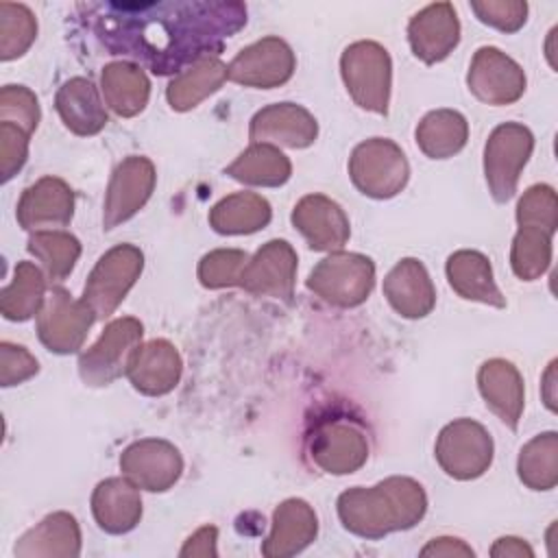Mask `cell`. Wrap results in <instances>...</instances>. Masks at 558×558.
<instances>
[{
    "mask_svg": "<svg viewBox=\"0 0 558 558\" xmlns=\"http://www.w3.org/2000/svg\"><path fill=\"white\" fill-rule=\"evenodd\" d=\"M78 11L111 54L131 57L159 76L218 57L225 41L246 26V4L235 0L89 2Z\"/></svg>",
    "mask_w": 558,
    "mask_h": 558,
    "instance_id": "6da1fadb",
    "label": "cell"
},
{
    "mask_svg": "<svg viewBox=\"0 0 558 558\" xmlns=\"http://www.w3.org/2000/svg\"><path fill=\"white\" fill-rule=\"evenodd\" d=\"M342 527L360 538L379 541L414 527L427 512L425 488L405 475H390L375 486H353L338 495Z\"/></svg>",
    "mask_w": 558,
    "mask_h": 558,
    "instance_id": "7a4b0ae2",
    "label": "cell"
},
{
    "mask_svg": "<svg viewBox=\"0 0 558 558\" xmlns=\"http://www.w3.org/2000/svg\"><path fill=\"white\" fill-rule=\"evenodd\" d=\"M340 76L360 109L386 116L392 87V59L371 39L349 44L340 54Z\"/></svg>",
    "mask_w": 558,
    "mask_h": 558,
    "instance_id": "3957f363",
    "label": "cell"
},
{
    "mask_svg": "<svg viewBox=\"0 0 558 558\" xmlns=\"http://www.w3.org/2000/svg\"><path fill=\"white\" fill-rule=\"evenodd\" d=\"M307 458L329 475H349L368 460V436L351 416H320L307 432Z\"/></svg>",
    "mask_w": 558,
    "mask_h": 558,
    "instance_id": "277c9868",
    "label": "cell"
},
{
    "mask_svg": "<svg viewBox=\"0 0 558 558\" xmlns=\"http://www.w3.org/2000/svg\"><path fill=\"white\" fill-rule=\"evenodd\" d=\"M305 286L333 307H357L375 286V264L362 253L333 251L312 268Z\"/></svg>",
    "mask_w": 558,
    "mask_h": 558,
    "instance_id": "5b68a950",
    "label": "cell"
},
{
    "mask_svg": "<svg viewBox=\"0 0 558 558\" xmlns=\"http://www.w3.org/2000/svg\"><path fill=\"white\" fill-rule=\"evenodd\" d=\"M351 183L368 198L397 196L410 179V163L401 146L388 137L360 142L349 157Z\"/></svg>",
    "mask_w": 558,
    "mask_h": 558,
    "instance_id": "8992f818",
    "label": "cell"
},
{
    "mask_svg": "<svg viewBox=\"0 0 558 558\" xmlns=\"http://www.w3.org/2000/svg\"><path fill=\"white\" fill-rule=\"evenodd\" d=\"M142 270L144 253L135 244H116L98 257L81 296L94 310L96 320H105L118 310Z\"/></svg>",
    "mask_w": 558,
    "mask_h": 558,
    "instance_id": "52a82bcc",
    "label": "cell"
},
{
    "mask_svg": "<svg viewBox=\"0 0 558 558\" xmlns=\"http://www.w3.org/2000/svg\"><path fill=\"white\" fill-rule=\"evenodd\" d=\"M534 150V135L521 122L495 126L484 144V177L490 196L508 203L517 194L523 168Z\"/></svg>",
    "mask_w": 558,
    "mask_h": 558,
    "instance_id": "ba28073f",
    "label": "cell"
},
{
    "mask_svg": "<svg viewBox=\"0 0 558 558\" xmlns=\"http://www.w3.org/2000/svg\"><path fill=\"white\" fill-rule=\"evenodd\" d=\"M144 325L135 316H120L105 325L100 338L78 355V375L87 386H109L126 375V366L142 344Z\"/></svg>",
    "mask_w": 558,
    "mask_h": 558,
    "instance_id": "9c48e42d",
    "label": "cell"
},
{
    "mask_svg": "<svg viewBox=\"0 0 558 558\" xmlns=\"http://www.w3.org/2000/svg\"><path fill=\"white\" fill-rule=\"evenodd\" d=\"M434 456L449 477L469 482L482 477L490 469L495 442L482 423L462 416L438 432Z\"/></svg>",
    "mask_w": 558,
    "mask_h": 558,
    "instance_id": "30bf717a",
    "label": "cell"
},
{
    "mask_svg": "<svg viewBox=\"0 0 558 558\" xmlns=\"http://www.w3.org/2000/svg\"><path fill=\"white\" fill-rule=\"evenodd\" d=\"M94 323L96 314L83 299H74L65 288L54 286L37 314V338L48 351L70 355L83 347Z\"/></svg>",
    "mask_w": 558,
    "mask_h": 558,
    "instance_id": "8fae6325",
    "label": "cell"
},
{
    "mask_svg": "<svg viewBox=\"0 0 558 558\" xmlns=\"http://www.w3.org/2000/svg\"><path fill=\"white\" fill-rule=\"evenodd\" d=\"M296 57L288 41L268 35L242 48L227 65V78L255 89H272L292 78Z\"/></svg>",
    "mask_w": 558,
    "mask_h": 558,
    "instance_id": "7c38bea8",
    "label": "cell"
},
{
    "mask_svg": "<svg viewBox=\"0 0 558 558\" xmlns=\"http://www.w3.org/2000/svg\"><path fill=\"white\" fill-rule=\"evenodd\" d=\"M157 183L155 163L144 155L124 157L107 185L102 203V229L111 231L131 220L153 196Z\"/></svg>",
    "mask_w": 558,
    "mask_h": 558,
    "instance_id": "4fadbf2b",
    "label": "cell"
},
{
    "mask_svg": "<svg viewBox=\"0 0 558 558\" xmlns=\"http://www.w3.org/2000/svg\"><path fill=\"white\" fill-rule=\"evenodd\" d=\"M469 92L493 107H504L517 102L525 94V72L523 68L495 46H482L475 50L469 72Z\"/></svg>",
    "mask_w": 558,
    "mask_h": 558,
    "instance_id": "5bb4252c",
    "label": "cell"
},
{
    "mask_svg": "<svg viewBox=\"0 0 558 558\" xmlns=\"http://www.w3.org/2000/svg\"><path fill=\"white\" fill-rule=\"evenodd\" d=\"M120 471L140 490L166 493L183 473V456L170 440L140 438L120 453Z\"/></svg>",
    "mask_w": 558,
    "mask_h": 558,
    "instance_id": "9a60e30c",
    "label": "cell"
},
{
    "mask_svg": "<svg viewBox=\"0 0 558 558\" xmlns=\"http://www.w3.org/2000/svg\"><path fill=\"white\" fill-rule=\"evenodd\" d=\"M296 266L299 257L288 240H268L248 257L240 277V288L255 296H272L290 303L294 296Z\"/></svg>",
    "mask_w": 558,
    "mask_h": 558,
    "instance_id": "2e32d148",
    "label": "cell"
},
{
    "mask_svg": "<svg viewBox=\"0 0 558 558\" xmlns=\"http://www.w3.org/2000/svg\"><path fill=\"white\" fill-rule=\"evenodd\" d=\"M74 192L59 177H41L31 183L15 207L17 225L24 231H52L72 222Z\"/></svg>",
    "mask_w": 558,
    "mask_h": 558,
    "instance_id": "e0dca14e",
    "label": "cell"
},
{
    "mask_svg": "<svg viewBox=\"0 0 558 558\" xmlns=\"http://www.w3.org/2000/svg\"><path fill=\"white\" fill-rule=\"evenodd\" d=\"M318 137L316 118L296 102H272L262 107L248 124L251 144H272L283 148H307Z\"/></svg>",
    "mask_w": 558,
    "mask_h": 558,
    "instance_id": "ac0fdd59",
    "label": "cell"
},
{
    "mask_svg": "<svg viewBox=\"0 0 558 558\" xmlns=\"http://www.w3.org/2000/svg\"><path fill=\"white\" fill-rule=\"evenodd\" d=\"M290 220L312 251H342L351 235L349 216L325 194H305L294 205Z\"/></svg>",
    "mask_w": 558,
    "mask_h": 558,
    "instance_id": "d6986e66",
    "label": "cell"
},
{
    "mask_svg": "<svg viewBox=\"0 0 558 558\" xmlns=\"http://www.w3.org/2000/svg\"><path fill=\"white\" fill-rule=\"evenodd\" d=\"M408 41L416 59L427 65L445 61L460 44V20L451 2H434L408 22Z\"/></svg>",
    "mask_w": 558,
    "mask_h": 558,
    "instance_id": "ffe728a7",
    "label": "cell"
},
{
    "mask_svg": "<svg viewBox=\"0 0 558 558\" xmlns=\"http://www.w3.org/2000/svg\"><path fill=\"white\" fill-rule=\"evenodd\" d=\"M183 373V360L170 340L155 338L142 342L133 353L126 377L131 386L148 397H161L177 388Z\"/></svg>",
    "mask_w": 558,
    "mask_h": 558,
    "instance_id": "44dd1931",
    "label": "cell"
},
{
    "mask_svg": "<svg viewBox=\"0 0 558 558\" xmlns=\"http://www.w3.org/2000/svg\"><path fill=\"white\" fill-rule=\"evenodd\" d=\"M384 296L390 307L410 320L425 318L436 305V288L425 268L416 257L399 259L384 277Z\"/></svg>",
    "mask_w": 558,
    "mask_h": 558,
    "instance_id": "7402d4cb",
    "label": "cell"
},
{
    "mask_svg": "<svg viewBox=\"0 0 558 558\" xmlns=\"http://www.w3.org/2000/svg\"><path fill=\"white\" fill-rule=\"evenodd\" d=\"M318 536V517L314 508L299 497L283 499L272 512L270 534L262 543V556L288 558L307 549Z\"/></svg>",
    "mask_w": 558,
    "mask_h": 558,
    "instance_id": "603a6c76",
    "label": "cell"
},
{
    "mask_svg": "<svg viewBox=\"0 0 558 558\" xmlns=\"http://www.w3.org/2000/svg\"><path fill=\"white\" fill-rule=\"evenodd\" d=\"M81 527L74 514L57 510L26 530L13 554L17 558H76L81 554Z\"/></svg>",
    "mask_w": 558,
    "mask_h": 558,
    "instance_id": "cb8c5ba5",
    "label": "cell"
},
{
    "mask_svg": "<svg viewBox=\"0 0 558 558\" xmlns=\"http://www.w3.org/2000/svg\"><path fill=\"white\" fill-rule=\"evenodd\" d=\"M477 388L486 408L510 429H517L525 408V386L519 368L504 357L486 360L477 371Z\"/></svg>",
    "mask_w": 558,
    "mask_h": 558,
    "instance_id": "d4e9b609",
    "label": "cell"
},
{
    "mask_svg": "<svg viewBox=\"0 0 558 558\" xmlns=\"http://www.w3.org/2000/svg\"><path fill=\"white\" fill-rule=\"evenodd\" d=\"M140 488L122 477H107L92 493V514L98 527L107 534H126L142 521Z\"/></svg>",
    "mask_w": 558,
    "mask_h": 558,
    "instance_id": "484cf974",
    "label": "cell"
},
{
    "mask_svg": "<svg viewBox=\"0 0 558 558\" xmlns=\"http://www.w3.org/2000/svg\"><path fill=\"white\" fill-rule=\"evenodd\" d=\"M54 109L68 131L81 137L100 133L107 122L105 100L98 94V87L83 76L68 78L54 96Z\"/></svg>",
    "mask_w": 558,
    "mask_h": 558,
    "instance_id": "4316f807",
    "label": "cell"
},
{
    "mask_svg": "<svg viewBox=\"0 0 558 558\" xmlns=\"http://www.w3.org/2000/svg\"><path fill=\"white\" fill-rule=\"evenodd\" d=\"M445 275L460 299L477 301L490 307H506V296L493 277L490 259L471 248H460L447 257Z\"/></svg>",
    "mask_w": 558,
    "mask_h": 558,
    "instance_id": "83f0119b",
    "label": "cell"
},
{
    "mask_svg": "<svg viewBox=\"0 0 558 558\" xmlns=\"http://www.w3.org/2000/svg\"><path fill=\"white\" fill-rule=\"evenodd\" d=\"M100 92L105 105L120 118L142 113L150 98V81L140 63L111 61L102 68Z\"/></svg>",
    "mask_w": 558,
    "mask_h": 558,
    "instance_id": "f1b7e54d",
    "label": "cell"
},
{
    "mask_svg": "<svg viewBox=\"0 0 558 558\" xmlns=\"http://www.w3.org/2000/svg\"><path fill=\"white\" fill-rule=\"evenodd\" d=\"M270 203L257 192H233L209 209V227L220 235H248L268 227Z\"/></svg>",
    "mask_w": 558,
    "mask_h": 558,
    "instance_id": "f546056e",
    "label": "cell"
},
{
    "mask_svg": "<svg viewBox=\"0 0 558 558\" xmlns=\"http://www.w3.org/2000/svg\"><path fill=\"white\" fill-rule=\"evenodd\" d=\"M414 137L425 157L449 159L466 146L469 122L456 109H434L421 118Z\"/></svg>",
    "mask_w": 558,
    "mask_h": 558,
    "instance_id": "4dcf8cb0",
    "label": "cell"
},
{
    "mask_svg": "<svg viewBox=\"0 0 558 558\" xmlns=\"http://www.w3.org/2000/svg\"><path fill=\"white\" fill-rule=\"evenodd\" d=\"M225 174L253 187H279L292 174L290 159L272 144H251L227 168Z\"/></svg>",
    "mask_w": 558,
    "mask_h": 558,
    "instance_id": "1f68e13d",
    "label": "cell"
},
{
    "mask_svg": "<svg viewBox=\"0 0 558 558\" xmlns=\"http://www.w3.org/2000/svg\"><path fill=\"white\" fill-rule=\"evenodd\" d=\"M225 81L227 63L220 57H209L177 74L166 87V100L174 111H190L216 94Z\"/></svg>",
    "mask_w": 558,
    "mask_h": 558,
    "instance_id": "d6a6232c",
    "label": "cell"
},
{
    "mask_svg": "<svg viewBox=\"0 0 558 558\" xmlns=\"http://www.w3.org/2000/svg\"><path fill=\"white\" fill-rule=\"evenodd\" d=\"M46 272L33 262H17L13 279L0 290V312L7 320L24 323L39 314L46 301Z\"/></svg>",
    "mask_w": 558,
    "mask_h": 558,
    "instance_id": "836d02e7",
    "label": "cell"
},
{
    "mask_svg": "<svg viewBox=\"0 0 558 558\" xmlns=\"http://www.w3.org/2000/svg\"><path fill=\"white\" fill-rule=\"evenodd\" d=\"M517 475L530 490H551L558 484V434L554 429L536 434L521 447Z\"/></svg>",
    "mask_w": 558,
    "mask_h": 558,
    "instance_id": "e575fe53",
    "label": "cell"
},
{
    "mask_svg": "<svg viewBox=\"0 0 558 558\" xmlns=\"http://www.w3.org/2000/svg\"><path fill=\"white\" fill-rule=\"evenodd\" d=\"M26 248L41 264V270L50 281H63L81 257L78 238L61 229L31 233Z\"/></svg>",
    "mask_w": 558,
    "mask_h": 558,
    "instance_id": "d590c367",
    "label": "cell"
},
{
    "mask_svg": "<svg viewBox=\"0 0 558 558\" xmlns=\"http://www.w3.org/2000/svg\"><path fill=\"white\" fill-rule=\"evenodd\" d=\"M551 238L554 233L541 227L521 225L512 238L510 266L521 281L541 279L551 264Z\"/></svg>",
    "mask_w": 558,
    "mask_h": 558,
    "instance_id": "8d00e7d4",
    "label": "cell"
},
{
    "mask_svg": "<svg viewBox=\"0 0 558 558\" xmlns=\"http://www.w3.org/2000/svg\"><path fill=\"white\" fill-rule=\"evenodd\" d=\"M37 37V20L26 4L0 2V59L22 57Z\"/></svg>",
    "mask_w": 558,
    "mask_h": 558,
    "instance_id": "74e56055",
    "label": "cell"
},
{
    "mask_svg": "<svg viewBox=\"0 0 558 558\" xmlns=\"http://www.w3.org/2000/svg\"><path fill=\"white\" fill-rule=\"evenodd\" d=\"M248 253L242 248H214L198 262V281L207 290L240 286L242 270L248 262Z\"/></svg>",
    "mask_w": 558,
    "mask_h": 558,
    "instance_id": "f35d334b",
    "label": "cell"
},
{
    "mask_svg": "<svg viewBox=\"0 0 558 558\" xmlns=\"http://www.w3.org/2000/svg\"><path fill=\"white\" fill-rule=\"evenodd\" d=\"M517 225L541 227L551 233L558 229V198L556 190L547 183L530 185L517 203Z\"/></svg>",
    "mask_w": 558,
    "mask_h": 558,
    "instance_id": "ab89813d",
    "label": "cell"
},
{
    "mask_svg": "<svg viewBox=\"0 0 558 558\" xmlns=\"http://www.w3.org/2000/svg\"><path fill=\"white\" fill-rule=\"evenodd\" d=\"M41 120L39 100L26 85H4L0 89V122H11L24 129L28 135Z\"/></svg>",
    "mask_w": 558,
    "mask_h": 558,
    "instance_id": "60d3db41",
    "label": "cell"
},
{
    "mask_svg": "<svg viewBox=\"0 0 558 558\" xmlns=\"http://www.w3.org/2000/svg\"><path fill=\"white\" fill-rule=\"evenodd\" d=\"M471 11L482 24H488L501 33H517L527 20V2L523 0L471 2Z\"/></svg>",
    "mask_w": 558,
    "mask_h": 558,
    "instance_id": "b9f144b4",
    "label": "cell"
},
{
    "mask_svg": "<svg viewBox=\"0 0 558 558\" xmlns=\"http://www.w3.org/2000/svg\"><path fill=\"white\" fill-rule=\"evenodd\" d=\"M28 133L11 122H0V179L11 181L28 159Z\"/></svg>",
    "mask_w": 558,
    "mask_h": 558,
    "instance_id": "7bdbcfd3",
    "label": "cell"
},
{
    "mask_svg": "<svg viewBox=\"0 0 558 558\" xmlns=\"http://www.w3.org/2000/svg\"><path fill=\"white\" fill-rule=\"evenodd\" d=\"M39 373L37 357L22 344L0 342V386L11 388L17 386Z\"/></svg>",
    "mask_w": 558,
    "mask_h": 558,
    "instance_id": "ee69618b",
    "label": "cell"
},
{
    "mask_svg": "<svg viewBox=\"0 0 558 558\" xmlns=\"http://www.w3.org/2000/svg\"><path fill=\"white\" fill-rule=\"evenodd\" d=\"M216 541H218V527L216 525H203L183 543L179 556L181 558H187V556H203V558L211 556L214 558V556H218Z\"/></svg>",
    "mask_w": 558,
    "mask_h": 558,
    "instance_id": "f6af8a7d",
    "label": "cell"
},
{
    "mask_svg": "<svg viewBox=\"0 0 558 558\" xmlns=\"http://www.w3.org/2000/svg\"><path fill=\"white\" fill-rule=\"evenodd\" d=\"M418 554L421 556H445V558H453V556L471 558V556H475L473 547L466 545L462 538H456V536L432 538Z\"/></svg>",
    "mask_w": 558,
    "mask_h": 558,
    "instance_id": "bcb514c9",
    "label": "cell"
},
{
    "mask_svg": "<svg viewBox=\"0 0 558 558\" xmlns=\"http://www.w3.org/2000/svg\"><path fill=\"white\" fill-rule=\"evenodd\" d=\"M493 558H532L534 549L519 536H501L490 547Z\"/></svg>",
    "mask_w": 558,
    "mask_h": 558,
    "instance_id": "7dc6e473",
    "label": "cell"
},
{
    "mask_svg": "<svg viewBox=\"0 0 558 558\" xmlns=\"http://www.w3.org/2000/svg\"><path fill=\"white\" fill-rule=\"evenodd\" d=\"M554 388H556V360L549 362L547 371L543 373V384H541L543 401H545V405H547L551 412H556V392H554Z\"/></svg>",
    "mask_w": 558,
    "mask_h": 558,
    "instance_id": "c3c4849f",
    "label": "cell"
}]
</instances>
